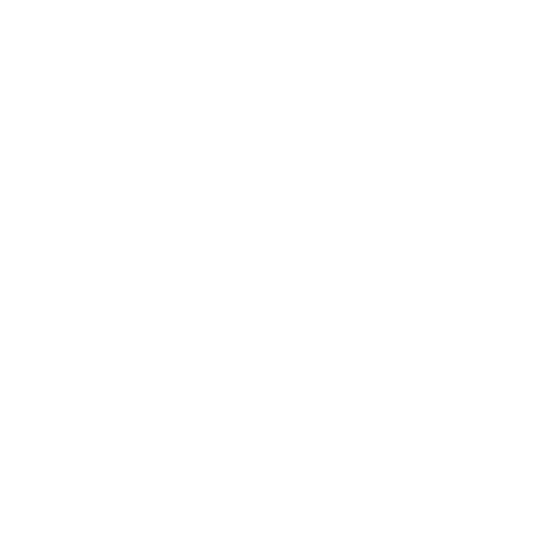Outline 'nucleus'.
<instances>
[]
</instances>
